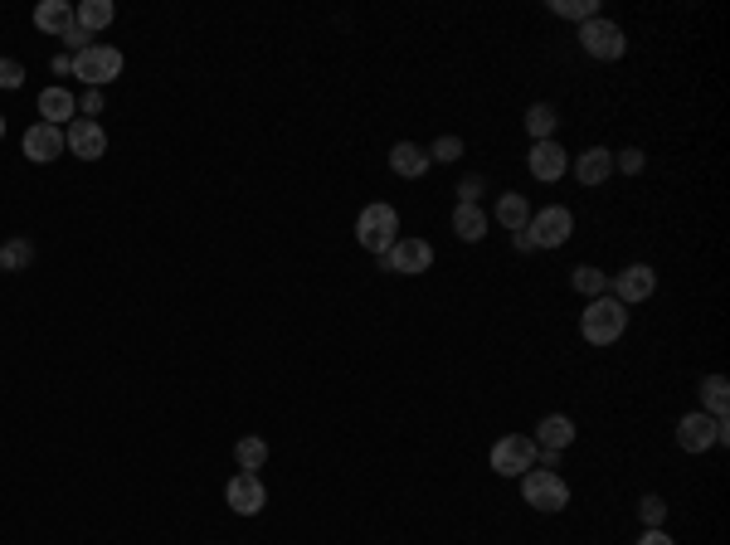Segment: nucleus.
Returning <instances> with one entry per match:
<instances>
[{"mask_svg": "<svg viewBox=\"0 0 730 545\" xmlns=\"http://www.w3.org/2000/svg\"><path fill=\"white\" fill-rule=\"evenodd\" d=\"M638 545H677V541H672V536L657 526V531H643V541H638Z\"/></svg>", "mask_w": 730, "mask_h": 545, "instance_id": "nucleus-36", "label": "nucleus"}, {"mask_svg": "<svg viewBox=\"0 0 730 545\" xmlns=\"http://www.w3.org/2000/svg\"><path fill=\"white\" fill-rule=\"evenodd\" d=\"M653 292H657V273L648 263H628L619 278H614V297H619L623 307H628V302H648Z\"/></svg>", "mask_w": 730, "mask_h": 545, "instance_id": "nucleus-13", "label": "nucleus"}, {"mask_svg": "<svg viewBox=\"0 0 730 545\" xmlns=\"http://www.w3.org/2000/svg\"><path fill=\"white\" fill-rule=\"evenodd\" d=\"M395 234H400V215H395V205H385V200L365 205L361 219H356V239H361L370 254L395 249Z\"/></svg>", "mask_w": 730, "mask_h": 545, "instance_id": "nucleus-2", "label": "nucleus"}, {"mask_svg": "<svg viewBox=\"0 0 730 545\" xmlns=\"http://www.w3.org/2000/svg\"><path fill=\"white\" fill-rule=\"evenodd\" d=\"M78 112H83V117H98V112H103V88H88L83 103H78Z\"/></svg>", "mask_w": 730, "mask_h": 545, "instance_id": "nucleus-35", "label": "nucleus"}, {"mask_svg": "<svg viewBox=\"0 0 730 545\" xmlns=\"http://www.w3.org/2000/svg\"><path fill=\"white\" fill-rule=\"evenodd\" d=\"M623 331H628V312H623L619 297H589V307H584L580 317V336L589 341V346H614Z\"/></svg>", "mask_w": 730, "mask_h": 545, "instance_id": "nucleus-1", "label": "nucleus"}, {"mask_svg": "<svg viewBox=\"0 0 730 545\" xmlns=\"http://www.w3.org/2000/svg\"><path fill=\"white\" fill-rule=\"evenodd\" d=\"M526 219H531V205H526V195L507 190V195L497 200V224H507V234H516V229H526Z\"/></svg>", "mask_w": 730, "mask_h": 545, "instance_id": "nucleus-22", "label": "nucleus"}, {"mask_svg": "<svg viewBox=\"0 0 730 545\" xmlns=\"http://www.w3.org/2000/svg\"><path fill=\"white\" fill-rule=\"evenodd\" d=\"M73 73L88 83V88H108L122 78V54L112 44H88L83 54H73Z\"/></svg>", "mask_w": 730, "mask_h": 545, "instance_id": "nucleus-4", "label": "nucleus"}, {"mask_svg": "<svg viewBox=\"0 0 730 545\" xmlns=\"http://www.w3.org/2000/svg\"><path fill=\"white\" fill-rule=\"evenodd\" d=\"M458 156H463V137H453V132H448V137H438L434 151H429V161H443V166H453Z\"/></svg>", "mask_w": 730, "mask_h": 545, "instance_id": "nucleus-30", "label": "nucleus"}, {"mask_svg": "<svg viewBox=\"0 0 730 545\" xmlns=\"http://www.w3.org/2000/svg\"><path fill=\"white\" fill-rule=\"evenodd\" d=\"M73 117H78V98H73L69 88H44V93H39V122L69 127Z\"/></svg>", "mask_w": 730, "mask_h": 545, "instance_id": "nucleus-16", "label": "nucleus"}, {"mask_svg": "<svg viewBox=\"0 0 730 545\" xmlns=\"http://www.w3.org/2000/svg\"><path fill=\"white\" fill-rule=\"evenodd\" d=\"M487 224H492V219H487L482 205H458V210H453V234H458L463 244H482V239H487Z\"/></svg>", "mask_w": 730, "mask_h": 545, "instance_id": "nucleus-19", "label": "nucleus"}, {"mask_svg": "<svg viewBox=\"0 0 730 545\" xmlns=\"http://www.w3.org/2000/svg\"><path fill=\"white\" fill-rule=\"evenodd\" d=\"M64 146H69L78 161H103V151H108V132H103L93 117H73L69 127H64Z\"/></svg>", "mask_w": 730, "mask_h": 545, "instance_id": "nucleus-10", "label": "nucleus"}, {"mask_svg": "<svg viewBox=\"0 0 730 545\" xmlns=\"http://www.w3.org/2000/svg\"><path fill=\"white\" fill-rule=\"evenodd\" d=\"M555 122H560V117H555L550 103H531V108H526V132H531L536 142H555Z\"/></svg>", "mask_w": 730, "mask_h": 545, "instance_id": "nucleus-23", "label": "nucleus"}, {"mask_svg": "<svg viewBox=\"0 0 730 545\" xmlns=\"http://www.w3.org/2000/svg\"><path fill=\"white\" fill-rule=\"evenodd\" d=\"M380 258V273H400V278H419L434 268V249L429 239H395V249H385Z\"/></svg>", "mask_w": 730, "mask_h": 545, "instance_id": "nucleus-5", "label": "nucleus"}, {"mask_svg": "<svg viewBox=\"0 0 730 545\" xmlns=\"http://www.w3.org/2000/svg\"><path fill=\"white\" fill-rule=\"evenodd\" d=\"M643 166H648V156H643L638 146H623L619 156H614V171H623V176H638Z\"/></svg>", "mask_w": 730, "mask_h": 545, "instance_id": "nucleus-31", "label": "nucleus"}, {"mask_svg": "<svg viewBox=\"0 0 730 545\" xmlns=\"http://www.w3.org/2000/svg\"><path fill=\"white\" fill-rule=\"evenodd\" d=\"M482 176H463V181H458V205H477V195H482Z\"/></svg>", "mask_w": 730, "mask_h": 545, "instance_id": "nucleus-33", "label": "nucleus"}, {"mask_svg": "<svg viewBox=\"0 0 730 545\" xmlns=\"http://www.w3.org/2000/svg\"><path fill=\"white\" fill-rule=\"evenodd\" d=\"M390 171L404 176V181H419V176L429 171V151L419 142H395L390 146Z\"/></svg>", "mask_w": 730, "mask_h": 545, "instance_id": "nucleus-18", "label": "nucleus"}, {"mask_svg": "<svg viewBox=\"0 0 730 545\" xmlns=\"http://www.w3.org/2000/svg\"><path fill=\"white\" fill-rule=\"evenodd\" d=\"M536 468V443L526 434H507L492 443V473L497 477H526Z\"/></svg>", "mask_w": 730, "mask_h": 545, "instance_id": "nucleus-9", "label": "nucleus"}, {"mask_svg": "<svg viewBox=\"0 0 730 545\" xmlns=\"http://www.w3.org/2000/svg\"><path fill=\"white\" fill-rule=\"evenodd\" d=\"M69 146H64V127H49V122H35L30 132H25V156L35 161V166H49V161H59Z\"/></svg>", "mask_w": 730, "mask_h": 545, "instance_id": "nucleus-12", "label": "nucleus"}, {"mask_svg": "<svg viewBox=\"0 0 730 545\" xmlns=\"http://www.w3.org/2000/svg\"><path fill=\"white\" fill-rule=\"evenodd\" d=\"M526 234H531L536 249H560L575 234V215L565 205H546V210H536V215L526 219Z\"/></svg>", "mask_w": 730, "mask_h": 545, "instance_id": "nucleus-8", "label": "nucleus"}, {"mask_svg": "<svg viewBox=\"0 0 730 545\" xmlns=\"http://www.w3.org/2000/svg\"><path fill=\"white\" fill-rule=\"evenodd\" d=\"M112 15H117V10H112L108 0H78V10H73V20H78L88 35L103 30V25H112Z\"/></svg>", "mask_w": 730, "mask_h": 545, "instance_id": "nucleus-24", "label": "nucleus"}, {"mask_svg": "<svg viewBox=\"0 0 730 545\" xmlns=\"http://www.w3.org/2000/svg\"><path fill=\"white\" fill-rule=\"evenodd\" d=\"M550 10H555V15H565V20H594V15H599V5H594V0H550Z\"/></svg>", "mask_w": 730, "mask_h": 545, "instance_id": "nucleus-28", "label": "nucleus"}, {"mask_svg": "<svg viewBox=\"0 0 730 545\" xmlns=\"http://www.w3.org/2000/svg\"><path fill=\"white\" fill-rule=\"evenodd\" d=\"M526 166H531L536 181H560L565 166H570V156H565V146L560 142H536L531 146V156H526Z\"/></svg>", "mask_w": 730, "mask_h": 545, "instance_id": "nucleus-15", "label": "nucleus"}, {"mask_svg": "<svg viewBox=\"0 0 730 545\" xmlns=\"http://www.w3.org/2000/svg\"><path fill=\"white\" fill-rule=\"evenodd\" d=\"M35 263V244L30 239H10L5 249H0V273H20V268H30Z\"/></svg>", "mask_w": 730, "mask_h": 545, "instance_id": "nucleus-26", "label": "nucleus"}, {"mask_svg": "<svg viewBox=\"0 0 730 545\" xmlns=\"http://www.w3.org/2000/svg\"><path fill=\"white\" fill-rule=\"evenodd\" d=\"M521 497H526V507H536V511H565L570 507L565 477L546 473V468H531V473L521 477Z\"/></svg>", "mask_w": 730, "mask_h": 545, "instance_id": "nucleus-7", "label": "nucleus"}, {"mask_svg": "<svg viewBox=\"0 0 730 545\" xmlns=\"http://www.w3.org/2000/svg\"><path fill=\"white\" fill-rule=\"evenodd\" d=\"M20 83H25V69H20L15 59H0V88H5V93H15Z\"/></svg>", "mask_w": 730, "mask_h": 545, "instance_id": "nucleus-32", "label": "nucleus"}, {"mask_svg": "<svg viewBox=\"0 0 730 545\" xmlns=\"http://www.w3.org/2000/svg\"><path fill=\"white\" fill-rule=\"evenodd\" d=\"M575 434H580V429H575L570 414H546V419L536 424V438H531V443H536L541 453H565V448L575 443Z\"/></svg>", "mask_w": 730, "mask_h": 545, "instance_id": "nucleus-14", "label": "nucleus"}, {"mask_svg": "<svg viewBox=\"0 0 730 545\" xmlns=\"http://www.w3.org/2000/svg\"><path fill=\"white\" fill-rule=\"evenodd\" d=\"M575 176H580V185H604L614 176V151L609 146H589L584 156H575Z\"/></svg>", "mask_w": 730, "mask_h": 545, "instance_id": "nucleus-17", "label": "nucleus"}, {"mask_svg": "<svg viewBox=\"0 0 730 545\" xmlns=\"http://www.w3.org/2000/svg\"><path fill=\"white\" fill-rule=\"evenodd\" d=\"M570 288L584 292V297H604V292H609V278H604L599 268H589V263H580V268L570 273Z\"/></svg>", "mask_w": 730, "mask_h": 545, "instance_id": "nucleus-27", "label": "nucleus"}, {"mask_svg": "<svg viewBox=\"0 0 730 545\" xmlns=\"http://www.w3.org/2000/svg\"><path fill=\"white\" fill-rule=\"evenodd\" d=\"M0 137H5V117H0Z\"/></svg>", "mask_w": 730, "mask_h": 545, "instance_id": "nucleus-37", "label": "nucleus"}, {"mask_svg": "<svg viewBox=\"0 0 730 545\" xmlns=\"http://www.w3.org/2000/svg\"><path fill=\"white\" fill-rule=\"evenodd\" d=\"M234 458H239V468H244V473H258V468L268 463V443H263L258 434L239 438V443H234Z\"/></svg>", "mask_w": 730, "mask_h": 545, "instance_id": "nucleus-25", "label": "nucleus"}, {"mask_svg": "<svg viewBox=\"0 0 730 545\" xmlns=\"http://www.w3.org/2000/svg\"><path fill=\"white\" fill-rule=\"evenodd\" d=\"M638 516H643V526H648V531H657V526L667 521V502H662L657 492H648V497L638 502Z\"/></svg>", "mask_w": 730, "mask_h": 545, "instance_id": "nucleus-29", "label": "nucleus"}, {"mask_svg": "<svg viewBox=\"0 0 730 545\" xmlns=\"http://www.w3.org/2000/svg\"><path fill=\"white\" fill-rule=\"evenodd\" d=\"M701 400H706V414H711V419H726V409H730V380L726 375H706V380H701Z\"/></svg>", "mask_w": 730, "mask_h": 545, "instance_id": "nucleus-21", "label": "nucleus"}, {"mask_svg": "<svg viewBox=\"0 0 730 545\" xmlns=\"http://www.w3.org/2000/svg\"><path fill=\"white\" fill-rule=\"evenodd\" d=\"M224 502H229L234 516H258L268 507V487L258 482V473H234L229 487H224Z\"/></svg>", "mask_w": 730, "mask_h": 545, "instance_id": "nucleus-11", "label": "nucleus"}, {"mask_svg": "<svg viewBox=\"0 0 730 545\" xmlns=\"http://www.w3.org/2000/svg\"><path fill=\"white\" fill-rule=\"evenodd\" d=\"M35 25L44 30V35L64 39L73 30V5H69V0H44V5L35 10Z\"/></svg>", "mask_w": 730, "mask_h": 545, "instance_id": "nucleus-20", "label": "nucleus"}, {"mask_svg": "<svg viewBox=\"0 0 730 545\" xmlns=\"http://www.w3.org/2000/svg\"><path fill=\"white\" fill-rule=\"evenodd\" d=\"M64 44H69L73 54H83V49H88V44H93V35H88V30H83V25H78V20H73V30H69V35H64Z\"/></svg>", "mask_w": 730, "mask_h": 545, "instance_id": "nucleus-34", "label": "nucleus"}, {"mask_svg": "<svg viewBox=\"0 0 730 545\" xmlns=\"http://www.w3.org/2000/svg\"><path fill=\"white\" fill-rule=\"evenodd\" d=\"M580 44L589 59H623L628 54V35H623V25H614V20H604V15H594V20H584L580 25Z\"/></svg>", "mask_w": 730, "mask_h": 545, "instance_id": "nucleus-6", "label": "nucleus"}, {"mask_svg": "<svg viewBox=\"0 0 730 545\" xmlns=\"http://www.w3.org/2000/svg\"><path fill=\"white\" fill-rule=\"evenodd\" d=\"M730 438L726 419H711V414H701V409H692V414H682L677 419V443H682V453H706V448H721Z\"/></svg>", "mask_w": 730, "mask_h": 545, "instance_id": "nucleus-3", "label": "nucleus"}]
</instances>
